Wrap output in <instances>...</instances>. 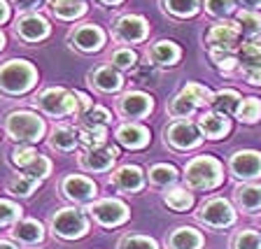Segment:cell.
<instances>
[{
  "label": "cell",
  "mask_w": 261,
  "mask_h": 249,
  "mask_svg": "<svg viewBox=\"0 0 261 249\" xmlns=\"http://www.w3.org/2000/svg\"><path fill=\"white\" fill-rule=\"evenodd\" d=\"M110 63H112L117 70H130V68H136V63H138V54L128 47H121L110 56Z\"/></svg>",
  "instance_id": "74e56055"
},
{
  "label": "cell",
  "mask_w": 261,
  "mask_h": 249,
  "mask_svg": "<svg viewBox=\"0 0 261 249\" xmlns=\"http://www.w3.org/2000/svg\"><path fill=\"white\" fill-rule=\"evenodd\" d=\"M196 107H198V105H196L189 96H185V93L179 91L177 96H175L173 100H170V105H168V114H170V117H175L177 121H179V119H189L191 114L196 112Z\"/></svg>",
  "instance_id": "4dcf8cb0"
},
{
  "label": "cell",
  "mask_w": 261,
  "mask_h": 249,
  "mask_svg": "<svg viewBox=\"0 0 261 249\" xmlns=\"http://www.w3.org/2000/svg\"><path fill=\"white\" fill-rule=\"evenodd\" d=\"M133 77H136L140 84H149V79H156V72H154L152 65H140V68H136Z\"/></svg>",
  "instance_id": "bcb514c9"
},
{
  "label": "cell",
  "mask_w": 261,
  "mask_h": 249,
  "mask_svg": "<svg viewBox=\"0 0 261 249\" xmlns=\"http://www.w3.org/2000/svg\"><path fill=\"white\" fill-rule=\"evenodd\" d=\"M245 79L250 81V84H254V87H261V70H252V72H243Z\"/></svg>",
  "instance_id": "681fc988"
},
{
  "label": "cell",
  "mask_w": 261,
  "mask_h": 249,
  "mask_svg": "<svg viewBox=\"0 0 261 249\" xmlns=\"http://www.w3.org/2000/svg\"><path fill=\"white\" fill-rule=\"evenodd\" d=\"M10 19V5H7L5 0H0V26Z\"/></svg>",
  "instance_id": "f907efd6"
},
{
  "label": "cell",
  "mask_w": 261,
  "mask_h": 249,
  "mask_svg": "<svg viewBox=\"0 0 261 249\" xmlns=\"http://www.w3.org/2000/svg\"><path fill=\"white\" fill-rule=\"evenodd\" d=\"M21 214H23L21 205L0 198V226H14L16 222H21Z\"/></svg>",
  "instance_id": "d590c367"
},
{
  "label": "cell",
  "mask_w": 261,
  "mask_h": 249,
  "mask_svg": "<svg viewBox=\"0 0 261 249\" xmlns=\"http://www.w3.org/2000/svg\"><path fill=\"white\" fill-rule=\"evenodd\" d=\"M51 233L61 240H80L89 233V217L77 207H63L49 222Z\"/></svg>",
  "instance_id": "277c9868"
},
{
  "label": "cell",
  "mask_w": 261,
  "mask_h": 249,
  "mask_svg": "<svg viewBox=\"0 0 261 249\" xmlns=\"http://www.w3.org/2000/svg\"><path fill=\"white\" fill-rule=\"evenodd\" d=\"M231 247L233 249H261V233L259 231H252V228H245L238 231L231 240Z\"/></svg>",
  "instance_id": "e575fe53"
},
{
  "label": "cell",
  "mask_w": 261,
  "mask_h": 249,
  "mask_svg": "<svg viewBox=\"0 0 261 249\" xmlns=\"http://www.w3.org/2000/svg\"><path fill=\"white\" fill-rule=\"evenodd\" d=\"M179 56H182L179 47L175 42H170V40H159L149 49V61L154 65H175L179 61Z\"/></svg>",
  "instance_id": "cb8c5ba5"
},
{
  "label": "cell",
  "mask_w": 261,
  "mask_h": 249,
  "mask_svg": "<svg viewBox=\"0 0 261 249\" xmlns=\"http://www.w3.org/2000/svg\"><path fill=\"white\" fill-rule=\"evenodd\" d=\"M35 105H38L47 117H68V114H77L75 91H68V89H61V87L44 89V91L35 98Z\"/></svg>",
  "instance_id": "5b68a950"
},
{
  "label": "cell",
  "mask_w": 261,
  "mask_h": 249,
  "mask_svg": "<svg viewBox=\"0 0 261 249\" xmlns=\"http://www.w3.org/2000/svg\"><path fill=\"white\" fill-rule=\"evenodd\" d=\"M240 93L233 91V89H224V91H217L215 96H212V112H217V114H224V117H231V114L238 112L240 107Z\"/></svg>",
  "instance_id": "484cf974"
},
{
  "label": "cell",
  "mask_w": 261,
  "mask_h": 249,
  "mask_svg": "<svg viewBox=\"0 0 261 249\" xmlns=\"http://www.w3.org/2000/svg\"><path fill=\"white\" fill-rule=\"evenodd\" d=\"M147 33H149V26L138 14H124L114 23V38L121 42H142L147 38Z\"/></svg>",
  "instance_id": "9a60e30c"
},
{
  "label": "cell",
  "mask_w": 261,
  "mask_h": 249,
  "mask_svg": "<svg viewBox=\"0 0 261 249\" xmlns=\"http://www.w3.org/2000/svg\"><path fill=\"white\" fill-rule=\"evenodd\" d=\"M166 10L173 16H179V19H187V16H194L201 7V0H163Z\"/></svg>",
  "instance_id": "836d02e7"
},
{
  "label": "cell",
  "mask_w": 261,
  "mask_h": 249,
  "mask_svg": "<svg viewBox=\"0 0 261 249\" xmlns=\"http://www.w3.org/2000/svg\"><path fill=\"white\" fill-rule=\"evenodd\" d=\"M49 21L40 14H23L21 19H16L14 33L16 38H21L23 42H40L49 35Z\"/></svg>",
  "instance_id": "2e32d148"
},
{
  "label": "cell",
  "mask_w": 261,
  "mask_h": 249,
  "mask_svg": "<svg viewBox=\"0 0 261 249\" xmlns=\"http://www.w3.org/2000/svg\"><path fill=\"white\" fill-rule=\"evenodd\" d=\"M168 249H201L203 247V235L201 231H196L191 226H177L166 240Z\"/></svg>",
  "instance_id": "44dd1931"
},
{
  "label": "cell",
  "mask_w": 261,
  "mask_h": 249,
  "mask_svg": "<svg viewBox=\"0 0 261 249\" xmlns=\"http://www.w3.org/2000/svg\"><path fill=\"white\" fill-rule=\"evenodd\" d=\"M243 7H247V10H254V7H261V0H238Z\"/></svg>",
  "instance_id": "816d5d0a"
},
{
  "label": "cell",
  "mask_w": 261,
  "mask_h": 249,
  "mask_svg": "<svg viewBox=\"0 0 261 249\" xmlns=\"http://www.w3.org/2000/svg\"><path fill=\"white\" fill-rule=\"evenodd\" d=\"M82 119H84L87 126H108L112 117H110V112L105 107H91Z\"/></svg>",
  "instance_id": "f6af8a7d"
},
{
  "label": "cell",
  "mask_w": 261,
  "mask_h": 249,
  "mask_svg": "<svg viewBox=\"0 0 261 249\" xmlns=\"http://www.w3.org/2000/svg\"><path fill=\"white\" fill-rule=\"evenodd\" d=\"M61 193L72 203H91L98 193V186L84 175H68L61 182Z\"/></svg>",
  "instance_id": "8fae6325"
},
{
  "label": "cell",
  "mask_w": 261,
  "mask_h": 249,
  "mask_svg": "<svg viewBox=\"0 0 261 249\" xmlns=\"http://www.w3.org/2000/svg\"><path fill=\"white\" fill-rule=\"evenodd\" d=\"M80 135V142L87 149H93V147H100V145H108V126H82L77 130Z\"/></svg>",
  "instance_id": "f546056e"
},
{
  "label": "cell",
  "mask_w": 261,
  "mask_h": 249,
  "mask_svg": "<svg viewBox=\"0 0 261 249\" xmlns=\"http://www.w3.org/2000/svg\"><path fill=\"white\" fill-rule=\"evenodd\" d=\"M26 175H31V177H38V179H44L49 173H51V161L49 158H44V156H35L33 158V163L28 165L26 170H23Z\"/></svg>",
  "instance_id": "ee69618b"
},
{
  "label": "cell",
  "mask_w": 261,
  "mask_h": 249,
  "mask_svg": "<svg viewBox=\"0 0 261 249\" xmlns=\"http://www.w3.org/2000/svg\"><path fill=\"white\" fill-rule=\"evenodd\" d=\"M12 3L21 12H31V10H35V7H40V0H12Z\"/></svg>",
  "instance_id": "c3c4849f"
},
{
  "label": "cell",
  "mask_w": 261,
  "mask_h": 249,
  "mask_svg": "<svg viewBox=\"0 0 261 249\" xmlns=\"http://www.w3.org/2000/svg\"><path fill=\"white\" fill-rule=\"evenodd\" d=\"M185 182L194 191H212L224 182V165L212 156H196L187 163Z\"/></svg>",
  "instance_id": "7a4b0ae2"
},
{
  "label": "cell",
  "mask_w": 261,
  "mask_h": 249,
  "mask_svg": "<svg viewBox=\"0 0 261 249\" xmlns=\"http://www.w3.org/2000/svg\"><path fill=\"white\" fill-rule=\"evenodd\" d=\"M236 21L240 23L245 33H250V35H259L261 33V14L254 10H243L236 14Z\"/></svg>",
  "instance_id": "8d00e7d4"
},
{
  "label": "cell",
  "mask_w": 261,
  "mask_h": 249,
  "mask_svg": "<svg viewBox=\"0 0 261 249\" xmlns=\"http://www.w3.org/2000/svg\"><path fill=\"white\" fill-rule=\"evenodd\" d=\"M75 96H77V117H84V114L93 107L91 98H89L87 93H82V91H75Z\"/></svg>",
  "instance_id": "7dc6e473"
},
{
  "label": "cell",
  "mask_w": 261,
  "mask_h": 249,
  "mask_svg": "<svg viewBox=\"0 0 261 249\" xmlns=\"http://www.w3.org/2000/svg\"><path fill=\"white\" fill-rule=\"evenodd\" d=\"M110 184L117 191H124V193H136L145 186V173L138 165H121L112 173Z\"/></svg>",
  "instance_id": "e0dca14e"
},
{
  "label": "cell",
  "mask_w": 261,
  "mask_h": 249,
  "mask_svg": "<svg viewBox=\"0 0 261 249\" xmlns=\"http://www.w3.org/2000/svg\"><path fill=\"white\" fill-rule=\"evenodd\" d=\"M40 186V179L38 177H31V175L21 173V175H14V177L7 182V191L16 198H28V196L35 193V189Z\"/></svg>",
  "instance_id": "4316f807"
},
{
  "label": "cell",
  "mask_w": 261,
  "mask_h": 249,
  "mask_svg": "<svg viewBox=\"0 0 261 249\" xmlns=\"http://www.w3.org/2000/svg\"><path fill=\"white\" fill-rule=\"evenodd\" d=\"M100 3H103V5H119L121 0H100Z\"/></svg>",
  "instance_id": "db71d44e"
},
{
  "label": "cell",
  "mask_w": 261,
  "mask_h": 249,
  "mask_svg": "<svg viewBox=\"0 0 261 249\" xmlns=\"http://www.w3.org/2000/svg\"><path fill=\"white\" fill-rule=\"evenodd\" d=\"M210 59L215 61V65L222 72H228L240 65V61L233 56V51H224V49H210Z\"/></svg>",
  "instance_id": "60d3db41"
},
{
  "label": "cell",
  "mask_w": 261,
  "mask_h": 249,
  "mask_svg": "<svg viewBox=\"0 0 261 249\" xmlns=\"http://www.w3.org/2000/svg\"><path fill=\"white\" fill-rule=\"evenodd\" d=\"M0 249H19L14 242H10V240H0Z\"/></svg>",
  "instance_id": "f5cc1de1"
},
{
  "label": "cell",
  "mask_w": 261,
  "mask_h": 249,
  "mask_svg": "<svg viewBox=\"0 0 261 249\" xmlns=\"http://www.w3.org/2000/svg\"><path fill=\"white\" fill-rule=\"evenodd\" d=\"M198 126H201V133L207 137V140H222L231 130V124L224 114H217V112H205L201 114L198 119Z\"/></svg>",
  "instance_id": "7402d4cb"
},
{
  "label": "cell",
  "mask_w": 261,
  "mask_h": 249,
  "mask_svg": "<svg viewBox=\"0 0 261 249\" xmlns=\"http://www.w3.org/2000/svg\"><path fill=\"white\" fill-rule=\"evenodd\" d=\"M117 109L126 119H142L154 109V98L142 91H126L117 100Z\"/></svg>",
  "instance_id": "30bf717a"
},
{
  "label": "cell",
  "mask_w": 261,
  "mask_h": 249,
  "mask_svg": "<svg viewBox=\"0 0 261 249\" xmlns=\"http://www.w3.org/2000/svg\"><path fill=\"white\" fill-rule=\"evenodd\" d=\"M117 249H159V242L147 235H124Z\"/></svg>",
  "instance_id": "f35d334b"
},
{
  "label": "cell",
  "mask_w": 261,
  "mask_h": 249,
  "mask_svg": "<svg viewBox=\"0 0 261 249\" xmlns=\"http://www.w3.org/2000/svg\"><path fill=\"white\" fill-rule=\"evenodd\" d=\"M205 12L215 19L233 14V0H205Z\"/></svg>",
  "instance_id": "7bdbcfd3"
},
{
  "label": "cell",
  "mask_w": 261,
  "mask_h": 249,
  "mask_svg": "<svg viewBox=\"0 0 261 249\" xmlns=\"http://www.w3.org/2000/svg\"><path fill=\"white\" fill-rule=\"evenodd\" d=\"M80 145V135L70 126H56L51 130V137H49V147L54 152H61V154H68V152H75V147Z\"/></svg>",
  "instance_id": "d4e9b609"
},
{
  "label": "cell",
  "mask_w": 261,
  "mask_h": 249,
  "mask_svg": "<svg viewBox=\"0 0 261 249\" xmlns=\"http://www.w3.org/2000/svg\"><path fill=\"white\" fill-rule=\"evenodd\" d=\"M38 81L35 65L23 59H12L0 65V91L7 96H23Z\"/></svg>",
  "instance_id": "6da1fadb"
},
{
  "label": "cell",
  "mask_w": 261,
  "mask_h": 249,
  "mask_svg": "<svg viewBox=\"0 0 261 249\" xmlns=\"http://www.w3.org/2000/svg\"><path fill=\"white\" fill-rule=\"evenodd\" d=\"M114 137L121 147L128 149H142L149 145V128H145L142 124H121L119 128L114 130Z\"/></svg>",
  "instance_id": "d6986e66"
},
{
  "label": "cell",
  "mask_w": 261,
  "mask_h": 249,
  "mask_svg": "<svg viewBox=\"0 0 261 249\" xmlns=\"http://www.w3.org/2000/svg\"><path fill=\"white\" fill-rule=\"evenodd\" d=\"M119 156V149L112 145H100L93 147V149H87V152L80 156V165L89 173H108L112 168V163Z\"/></svg>",
  "instance_id": "9c48e42d"
},
{
  "label": "cell",
  "mask_w": 261,
  "mask_h": 249,
  "mask_svg": "<svg viewBox=\"0 0 261 249\" xmlns=\"http://www.w3.org/2000/svg\"><path fill=\"white\" fill-rule=\"evenodd\" d=\"M0 137H3V135H0Z\"/></svg>",
  "instance_id": "6f0895ef"
},
{
  "label": "cell",
  "mask_w": 261,
  "mask_h": 249,
  "mask_svg": "<svg viewBox=\"0 0 261 249\" xmlns=\"http://www.w3.org/2000/svg\"><path fill=\"white\" fill-rule=\"evenodd\" d=\"M179 179V175H177V168L175 165H168V163H156V165H152L149 168V184H154V186H170V184H175Z\"/></svg>",
  "instance_id": "f1b7e54d"
},
{
  "label": "cell",
  "mask_w": 261,
  "mask_h": 249,
  "mask_svg": "<svg viewBox=\"0 0 261 249\" xmlns=\"http://www.w3.org/2000/svg\"><path fill=\"white\" fill-rule=\"evenodd\" d=\"M163 203L175 212H187V210H191V205H194V196H191L187 189H173L163 196Z\"/></svg>",
  "instance_id": "1f68e13d"
},
{
  "label": "cell",
  "mask_w": 261,
  "mask_h": 249,
  "mask_svg": "<svg viewBox=\"0 0 261 249\" xmlns=\"http://www.w3.org/2000/svg\"><path fill=\"white\" fill-rule=\"evenodd\" d=\"M70 42H72V47L84 51V54H93V51L103 49L105 33H103V28L93 26V23H82V26H77L70 33Z\"/></svg>",
  "instance_id": "5bb4252c"
},
{
  "label": "cell",
  "mask_w": 261,
  "mask_h": 249,
  "mask_svg": "<svg viewBox=\"0 0 261 249\" xmlns=\"http://www.w3.org/2000/svg\"><path fill=\"white\" fill-rule=\"evenodd\" d=\"M5 130L7 135L12 137L19 145H35L44 137V119L38 117L31 109H14V112L7 114L5 119Z\"/></svg>",
  "instance_id": "3957f363"
},
{
  "label": "cell",
  "mask_w": 261,
  "mask_h": 249,
  "mask_svg": "<svg viewBox=\"0 0 261 249\" xmlns=\"http://www.w3.org/2000/svg\"><path fill=\"white\" fill-rule=\"evenodd\" d=\"M163 135H166V142H168L170 147H175V149H179V152L194 149V147H198L203 140L201 128L196 124H191V121H185V119L173 121L168 128L163 130Z\"/></svg>",
  "instance_id": "ba28073f"
},
{
  "label": "cell",
  "mask_w": 261,
  "mask_h": 249,
  "mask_svg": "<svg viewBox=\"0 0 261 249\" xmlns=\"http://www.w3.org/2000/svg\"><path fill=\"white\" fill-rule=\"evenodd\" d=\"M182 93H185V96H189L196 105H210L212 103V96H215V93H210V89H205L203 84H196V81L187 84V87L182 89Z\"/></svg>",
  "instance_id": "b9f144b4"
},
{
  "label": "cell",
  "mask_w": 261,
  "mask_h": 249,
  "mask_svg": "<svg viewBox=\"0 0 261 249\" xmlns=\"http://www.w3.org/2000/svg\"><path fill=\"white\" fill-rule=\"evenodd\" d=\"M240 33H243V28H240L238 21H226L224 19L222 23H217V26H212L210 33L205 35V42L210 49H224V51H233L236 42H238Z\"/></svg>",
  "instance_id": "7c38bea8"
},
{
  "label": "cell",
  "mask_w": 261,
  "mask_h": 249,
  "mask_svg": "<svg viewBox=\"0 0 261 249\" xmlns=\"http://www.w3.org/2000/svg\"><path fill=\"white\" fill-rule=\"evenodd\" d=\"M196 219H198L203 226L219 231V228H228L236 224V210L226 198H210V201H205L198 207Z\"/></svg>",
  "instance_id": "8992f818"
},
{
  "label": "cell",
  "mask_w": 261,
  "mask_h": 249,
  "mask_svg": "<svg viewBox=\"0 0 261 249\" xmlns=\"http://www.w3.org/2000/svg\"><path fill=\"white\" fill-rule=\"evenodd\" d=\"M87 212L93 217V222H98L105 228L121 226V224L128 219V207H126V203L117 201V198H103V201H98V203H91Z\"/></svg>",
  "instance_id": "52a82bcc"
},
{
  "label": "cell",
  "mask_w": 261,
  "mask_h": 249,
  "mask_svg": "<svg viewBox=\"0 0 261 249\" xmlns=\"http://www.w3.org/2000/svg\"><path fill=\"white\" fill-rule=\"evenodd\" d=\"M49 3H51V5H56V3H63V0H49Z\"/></svg>",
  "instance_id": "9f6ffc18"
},
{
  "label": "cell",
  "mask_w": 261,
  "mask_h": 249,
  "mask_svg": "<svg viewBox=\"0 0 261 249\" xmlns=\"http://www.w3.org/2000/svg\"><path fill=\"white\" fill-rule=\"evenodd\" d=\"M240 124H256L261 119V100L259 98H245L236 112Z\"/></svg>",
  "instance_id": "d6a6232c"
},
{
  "label": "cell",
  "mask_w": 261,
  "mask_h": 249,
  "mask_svg": "<svg viewBox=\"0 0 261 249\" xmlns=\"http://www.w3.org/2000/svg\"><path fill=\"white\" fill-rule=\"evenodd\" d=\"M236 205L247 214H254L256 210H261V186L259 184H243L236 189L233 193Z\"/></svg>",
  "instance_id": "603a6c76"
},
{
  "label": "cell",
  "mask_w": 261,
  "mask_h": 249,
  "mask_svg": "<svg viewBox=\"0 0 261 249\" xmlns=\"http://www.w3.org/2000/svg\"><path fill=\"white\" fill-rule=\"evenodd\" d=\"M3 49H5V35L0 33V51H3Z\"/></svg>",
  "instance_id": "11a10c76"
},
{
  "label": "cell",
  "mask_w": 261,
  "mask_h": 249,
  "mask_svg": "<svg viewBox=\"0 0 261 249\" xmlns=\"http://www.w3.org/2000/svg\"><path fill=\"white\" fill-rule=\"evenodd\" d=\"M56 19H63V21H75L80 16L87 14V3L84 0H63V3H56L51 5Z\"/></svg>",
  "instance_id": "83f0119b"
},
{
  "label": "cell",
  "mask_w": 261,
  "mask_h": 249,
  "mask_svg": "<svg viewBox=\"0 0 261 249\" xmlns=\"http://www.w3.org/2000/svg\"><path fill=\"white\" fill-rule=\"evenodd\" d=\"M10 235H12V240H16L19 244L33 247V244H38L44 240V226L40 222H35V219H23V222H16L14 226H12Z\"/></svg>",
  "instance_id": "ffe728a7"
},
{
  "label": "cell",
  "mask_w": 261,
  "mask_h": 249,
  "mask_svg": "<svg viewBox=\"0 0 261 249\" xmlns=\"http://www.w3.org/2000/svg\"><path fill=\"white\" fill-rule=\"evenodd\" d=\"M89 84L103 93H117L124 87V77L114 65H100L93 72H89Z\"/></svg>",
  "instance_id": "ac0fdd59"
},
{
  "label": "cell",
  "mask_w": 261,
  "mask_h": 249,
  "mask_svg": "<svg viewBox=\"0 0 261 249\" xmlns=\"http://www.w3.org/2000/svg\"><path fill=\"white\" fill-rule=\"evenodd\" d=\"M228 170L238 179H256L261 177V154L252 149L236 152L228 161Z\"/></svg>",
  "instance_id": "4fadbf2b"
},
{
  "label": "cell",
  "mask_w": 261,
  "mask_h": 249,
  "mask_svg": "<svg viewBox=\"0 0 261 249\" xmlns=\"http://www.w3.org/2000/svg\"><path fill=\"white\" fill-rule=\"evenodd\" d=\"M38 156V152H35V149H33L31 145H16L14 149H12V163H14L16 168L19 170H26L28 165H31L33 163V158Z\"/></svg>",
  "instance_id": "ab89813d"
}]
</instances>
